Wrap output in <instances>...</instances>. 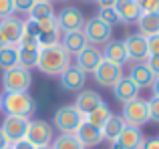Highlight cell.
Segmentation results:
<instances>
[{"label": "cell", "mask_w": 159, "mask_h": 149, "mask_svg": "<svg viewBox=\"0 0 159 149\" xmlns=\"http://www.w3.org/2000/svg\"><path fill=\"white\" fill-rule=\"evenodd\" d=\"M137 30L141 36L149 38V36L159 34V12H143L137 18Z\"/></svg>", "instance_id": "cell-22"}, {"label": "cell", "mask_w": 159, "mask_h": 149, "mask_svg": "<svg viewBox=\"0 0 159 149\" xmlns=\"http://www.w3.org/2000/svg\"><path fill=\"white\" fill-rule=\"evenodd\" d=\"M39 2V0H12V8H14V14H28L32 10V6Z\"/></svg>", "instance_id": "cell-31"}, {"label": "cell", "mask_w": 159, "mask_h": 149, "mask_svg": "<svg viewBox=\"0 0 159 149\" xmlns=\"http://www.w3.org/2000/svg\"><path fill=\"white\" fill-rule=\"evenodd\" d=\"M75 137L79 139V143H81L83 147H97L99 143L103 141L101 129L91 125V123H87V121H83L81 125H79V129L75 131Z\"/></svg>", "instance_id": "cell-17"}, {"label": "cell", "mask_w": 159, "mask_h": 149, "mask_svg": "<svg viewBox=\"0 0 159 149\" xmlns=\"http://www.w3.org/2000/svg\"><path fill=\"white\" fill-rule=\"evenodd\" d=\"M4 149H12V145H6V147H4Z\"/></svg>", "instance_id": "cell-47"}, {"label": "cell", "mask_w": 159, "mask_h": 149, "mask_svg": "<svg viewBox=\"0 0 159 149\" xmlns=\"http://www.w3.org/2000/svg\"><path fill=\"white\" fill-rule=\"evenodd\" d=\"M2 91L4 93H28L32 87V74L24 67H12L2 71Z\"/></svg>", "instance_id": "cell-4"}, {"label": "cell", "mask_w": 159, "mask_h": 149, "mask_svg": "<svg viewBox=\"0 0 159 149\" xmlns=\"http://www.w3.org/2000/svg\"><path fill=\"white\" fill-rule=\"evenodd\" d=\"M121 77H123V67H119V65H115V63H109L105 59L99 63V67L95 69V73H93L95 83L105 87V89H113V87L119 83Z\"/></svg>", "instance_id": "cell-10"}, {"label": "cell", "mask_w": 159, "mask_h": 149, "mask_svg": "<svg viewBox=\"0 0 159 149\" xmlns=\"http://www.w3.org/2000/svg\"><path fill=\"white\" fill-rule=\"evenodd\" d=\"M121 119L125 121V125L131 127H143L145 123H149V111H147V101L141 97L133 99V101L125 103L123 111H121Z\"/></svg>", "instance_id": "cell-7"}, {"label": "cell", "mask_w": 159, "mask_h": 149, "mask_svg": "<svg viewBox=\"0 0 159 149\" xmlns=\"http://www.w3.org/2000/svg\"><path fill=\"white\" fill-rule=\"evenodd\" d=\"M111 115H113V113H111V107H109L107 103L103 101V103H99V105L95 107L91 113H87V115H85V121L101 129V127L105 125V121H107L109 117H111Z\"/></svg>", "instance_id": "cell-25"}, {"label": "cell", "mask_w": 159, "mask_h": 149, "mask_svg": "<svg viewBox=\"0 0 159 149\" xmlns=\"http://www.w3.org/2000/svg\"><path fill=\"white\" fill-rule=\"evenodd\" d=\"M147 51L149 55H159V34L147 38Z\"/></svg>", "instance_id": "cell-36"}, {"label": "cell", "mask_w": 159, "mask_h": 149, "mask_svg": "<svg viewBox=\"0 0 159 149\" xmlns=\"http://www.w3.org/2000/svg\"><path fill=\"white\" fill-rule=\"evenodd\" d=\"M113 95H115V99L121 103V105H125V103H129V101H133V99L139 97V87H137L129 77L123 74V77L119 79V83L113 87Z\"/></svg>", "instance_id": "cell-18"}, {"label": "cell", "mask_w": 159, "mask_h": 149, "mask_svg": "<svg viewBox=\"0 0 159 149\" xmlns=\"http://www.w3.org/2000/svg\"><path fill=\"white\" fill-rule=\"evenodd\" d=\"M58 79H61V87L65 91H70V93H79V91H83L85 85H87V73H83L81 69L75 67V65H70Z\"/></svg>", "instance_id": "cell-15"}, {"label": "cell", "mask_w": 159, "mask_h": 149, "mask_svg": "<svg viewBox=\"0 0 159 149\" xmlns=\"http://www.w3.org/2000/svg\"><path fill=\"white\" fill-rule=\"evenodd\" d=\"M111 149H123V147H121L117 141H113V143H111Z\"/></svg>", "instance_id": "cell-43"}, {"label": "cell", "mask_w": 159, "mask_h": 149, "mask_svg": "<svg viewBox=\"0 0 159 149\" xmlns=\"http://www.w3.org/2000/svg\"><path fill=\"white\" fill-rule=\"evenodd\" d=\"M39 2H51V0H39Z\"/></svg>", "instance_id": "cell-46"}, {"label": "cell", "mask_w": 159, "mask_h": 149, "mask_svg": "<svg viewBox=\"0 0 159 149\" xmlns=\"http://www.w3.org/2000/svg\"><path fill=\"white\" fill-rule=\"evenodd\" d=\"M2 111L12 117L30 119L36 113V101L28 93H2Z\"/></svg>", "instance_id": "cell-2"}, {"label": "cell", "mask_w": 159, "mask_h": 149, "mask_svg": "<svg viewBox=\"0 0 159 149\" xmlns=\"http://www.w3.org/2000/svg\"><path fill=\"white\" fill-rule=\"evenodd\" d=\"M147 111H149V121L159 123V99L157 97L147 99Z\"/></svg>", "instance_id": "cell-32"}, {"label": "cell", "mask_w": 159, "mask_h": 149, "mask_svg": "<svg viewBox=\"0 0 159 149\" xmlns=\"http://www.w3.org/2000/svg\"><path fill=\"white\" fill-rule=\"evenodd\" d=\"M14 14V8H12V0H0V20L8 18V16Z\"/></svg>", "instance_id": "cell-34"}, {"label": "cell", "mask_w": 159, "mask_h": 149, "mask_svg": "<svg viewBox=\"0 0 159 149\" xmlns=\"http://www.w3.org/2000/svg\"><path fill=\"white\" fill-rule=\"evenodd\" d=\"M83 32H85L89 44H93V47H105L109 40H113V26L105 24L101 18H97V16L85 20Z\"/></svg>", "instance_id": "cell-6"}, {"label": "cell", "mask_w": 159, "mask_h": 149, "mask_svg": "<svg viewBox=\"0 0 159 149\" xmlns=\"http://www.w3.org/2000/svg\"><path fill=\"white\" fill-rule=\"evenodd\" d=\"M113 8H115V14L119 18V22L125 24V26L135 24L137 18L143 14L139 4H137V0H115V6Z\"/></svg>", "instance_id": "cell-13"}, {"label": "cell", "mask_w": 159, "mask_h": 149, "mask_svg": "<svg viewBox=\"0 0 159 149\" xmlns=\"http://www.w3.org/2000/svg\"><path fill=\"white\" fill-rule=\"evenodd\" d=\"M0 111H2V95H0Z\"/></svg>", "instance_id": "cell-45"}, {"label": "cell", "mask_w": 159, "mask_h": 149, "mask_svg": "<svg viewBox=\"0 0 159 149\" xmlns=\"http://www.w3.org/2000/svg\"><path fill=\"white\" fill-rule=\"evenodd\" d=\"M51 149H85V147L79 143L75 135H58L57 139H52Z\"/></svg>", "instance_id": "cell-29"}, {"label": "cell", "mask_w": 159, "mask_h": 149, "mask_svg": "<svg viewBox=\"0 0 159 149\" xmlns=\"http://www.w3.org/2000/svg\"><path fill=\"white\" fill-rule=\"evenodd\" d=\"M123 47L127 51V59L129 63H143L149 56L147 51V38L141 36L139 32H133V34H127L123 40Z\"/></svg>", "instance_id": "cell-11"}, {"label": "cell", "mask_w": 159, "mask_h": 149, "mask_svg": "<svg viewBox=\"0 0 159 149\" xmlns=\"http://www.w3.org/2000/svg\"><path fill=\"white\" fill-rule=\"evenodd\" d=\"M61 44L70 52V55H79L83 48L89 47L85 32L83 30H73V32H62L61 34Z\"/></svg>", "instance_id": "cell-21"}, {"label": "cell", "mask_w": 159, "mask_h": 149, "mask_svg": "<svg viewBox=\"0 0 159 149\" xmlns=\"http://www.w3.org/2000/svg\"><path fill=\"white\" fill-rule=\"evenodd\" d=\"M70 56L73 55L61 43L48 44V47H40L39 48V59H36V69L43 74H48V77H61L73 65Z\"/></svg>", "instance_id": "cell-1"}, {"label": "cell", "mask_w": 159, "mask_h": 149, "mask_svg": "<svg viewBox=\"0 0 159 149\" xmlns=\"http://www.w3.org/2000/svg\"><path fill=\"white\" fill-rule=\"evenodd\" d=\"M85 121V115L73 105H61L54 111L52 117V127L61 135H75V131L79 129V125Z\"/></svg>", "instance_id": "cell-3"}, {"label": "cell", "mask_w": 159, "mask_h": 149, "mask_svg": "<svg viewBox=\"0 0 159 149\" xmlns=\"http://www.w3.org/2000/svg\"><path fill=\"white\" fill-rule=\"evenodd\" d=\"M2 47H8V44H6V40H4V36H2V32H0V48H2Z\"/></svg>", "instance_id": "cell-42"}, {"label": "cell", "mask_w": 159, "mask_h": 149, "mask_svg": "<svg viewBox=\"0 0 159 149\" xmlns=\"http://www.w3.org/2000/svg\"><path fill=\"white\" fill-rule=\"evenodd\" d=\"M101 55H103L105 61L115 63V65H119V67H123V65L129 63L127 51H125V47H123V40H109L105 47H103Z\"/></svg>", "instance_id": "cell-19"}, {"label": "cell", "mask_w": 159, "mask_h": 149, "mask_svg": "<svg viewBox=\"0 0 159 149\" xmlns=\"http://www.w3.org/2000/svg\"><path fill=\"white\" fill-rule=\"evenodd\" d=\"M97 18H101L109 26H115V24L119 22V18H117V14H115V8H99Z\"/></svg>", "instance_id": "cell-30"}, {"label": "cell", "mask_w": 159, "mask_h": 149, "mask_svg": "<svg viewBox=\"0 0 159 149\" xmlns=\"http://www.w3.org/2000/svg\"><path fill=\"white\" fill-rule=\"evenodd\" d=\"M127 77L139 87V91L141 89H151L153 81H155V74H153L151 69L145 65V61L143 63H131L129 65V74Z\"/></svg>", "instance_id": "cell-16"}, {"label": "cell", "mask_w": 159, "mask_h": 149, "mask_svg": "<svg viewBox=\"0 0 159 149\" xmlns=\"http://www.w3.org/2000/svg\"><path fill=\"white\" fill-rule=\"evenodd\" d=\"M6 145H8V141H6V139H4V135L0 133V149H4Z\"/></svg>", "instance_id": "cell-41"}, {"label": "cell", "mask_w": 159, "mask_h": 149, "mask_svg": "<svg viewBox=\"0 0 159 149\" xmlns=\"http://www.w3.org/2000/svg\"><path fill=\"white\" fill-rule=\"evenodd\" d=\"M99 103H103V97L97 93V91L83 89V91H79V95H77L75 107H77V109L81 111L83 115H87V113H91V111H93L95 107L99 105Z\"/></svg>", "instance_id": "cell-23"}, {"label": "cell", "mask_w": 159, "mask_h": 149, "mask_svg": "<svg viewBox=\"0 0 159 149\" xmlns=\"http://www.w3.org/2000/svg\"><path fill=\"white\" fill-rule=\"evenodd\" d=\"M125 127V121L121 119V115H111V117L105 121V125L101 127V133H103V139H107L109 143L117 141Z\"/></svg>", "instance_id": "cell-24"}, {"label": "cell", "mask_w": 159, "mask_h": 149, "mask_svg": "<svg viewBox=\"0 0 159 149\" xmlns=\"http://www.w3.org/2000/svg\"><path fill=\"white\" fill-rule=\"evenodd\" d=\"M62 2H66V0H62Z\"/></svg>", "instance_id": "cell-48"}, {"label": "cell", "mask_w": 159, "mask_h": 149, "mask_svg": "<svg viewBox=\"0 0 159 149\" xmlns=\"http://www.w3.org/2000/svg\"><path fill=\"white\" fill-rule=\"evenodd\" d=\"M103 61V55L97 47L89 44L87 48H83L79 55H75V67H79L83 73H95V69L99 67V63Z\"/></svg>", "instance_id": "cell-12"}, {"label": "cell", "mask_w": 159, "mask_h": 149, "mask_svg": "<svg viewBox=\"0 0 159 149\" xmlns=\"http://www.w3.org/2000/svg\"><path fill=\"white\" fill-rule=\"evenodd\" d=\"M145 65L151 69V73L155 74V77H159V55H149L147 59H145Z\"/></svg>", "instance_id": "cell-35"}, {"label": "cell", "mask_w": 159, "mask_h": 149, "mask_svg": "<svg viewBox=\"0 0 159 149\" xmlns=\"http://www.w3.org/2000/svg\"><path fill=\"white\" fill-rule=\"evenodd\" d=\"M12 149H34V147H32L26 139H20V141H16L14 145H12Z\"/></svg>", "instance_id": "cell-38"}, {"label": "cell", "mask_w": 159, "mask_h": 149, "mask_svg": "<svg viewBox=\"0 0 159 149\" xmlns=\"http://www.w3.org/2000/svg\"><path fill=\"white\" fill-rule=\"evenodd\" d=\"M24 139H26L32 147L51 145L52 139H54V127H52V123L44 121V119H28Z\"/></svg>", "instance_id": "cell-5"}, {"label": "cell", "mask_w": 159, "mask_h": 149, "mask_svg": "<svg viewBox=\"0 0 159 149\" xmlns=\"http://www.w3.org/2000/svg\"><path fill=\"white\" fill-rule=\"evenodd\" d=\"M12 67H18V47H2L0 48V69L8 71Z\"/></svg>", "instance_id": "cell-27"}, {"label": "cell", "mask_w": 159, "mask_h": 149, "mask_svg": "<svg viewBox=\"0 0 159 149\" xmlns=\"http://www.w3.org/2000/svg\"><path fill=\"white\" fill-rule=\"evenodd\" d=\"M54 14H57V12H54V8H52L51 2H36L26 16L30 20L40 22V20H47V18H54Z\"/></svg>", "instance_id": "cell-28"}, {"label": "cell", "mask_w": 159, "mask_h": 149, "mask_svg": "<svg viewBox=\"0 0 159 149\" xmlns=\"http://www.w3.org/2000/svg\"><path fill=\"white\" fill-rule=\"evenodd\" d=\"M151 93H153V97H157V99H159V77H155V81H153V85H151Z\"/></svg>", "instance_id": "cell-40"}, {"label": "cell", "mask_w": 159, "mask_h": 149, "mask_svg": "<svg viewBox=\"0 0 159 149\" xmlns=\"http://www.w3.org/2000/svg\"><path fill=\"white\" fill-rule=\"evenodd\" d=\"M26 125H28V119L4 115L2 123H0V133L4 135V139L8 141V145H14L16 141L24 139V135H26Z\"/></svg>", "instance_id": "cell-9"}, {"label": "cell", "mask_w": 159, "mask_h": 149, "mask_svg": "<svg viewBox=\"0 0 159 149\" xmlns=\"http://www.w3.org/2000/svg\"><path fill=\"white\" fill-rule=\"evenodd\" d=\"M54 18H57V24H58V30L62 32H73V30H83V26H85V14H83V10H79L77 6H66L62 8L61 12H57L54 14Z\"/></svg>", "instance_id": "cell-8"}, {"label": "cell", "mask_w": 159, "mask_h": 149, "mask_svg": "<svg viewBox=\"0 0 159 149\" xmlns=\"http://www.w3.org/2000/svg\"><path fill=\"white\" fill-rule=\"evenodd\" d=\"M34 149H51V145H40V147H34Z\"/></svg>", "instance_id": "cell-44"}, {"label": "cell", "mask_w": 159, "mask_h": 149, "mask_svg": "<svg viewBox=\"0 0 159 149\" xmlns=\"http://www.w3.org/2000/svg\"><path fill=\"white\" fill-rule=\"evenodd\" d=\"M0 32H2L6 44L16 47V44L20 43V38H22V32H24L22 20H20L16 14H12V16H8V18L0 20Z\"/></svg>", "instance_id": "cell-14"}, {"label": "cell", "mask_w": 159, "mask_h": 149, "mask_svg": "<svg viewBox=\"0 0 159 149\" xmlns=\"http://www.w3.org/2000/svg\"><path fill=\"white\" fill-rule=\"evenodd\" d=\"M141 149H159V137H151V139H145L143 147Z\"/></svg>", "instance_id": "cell-37"}, {"label": "cell", "mask_w": 159, "mask_h": 149, "mask_svg": "<svg viewBox=\"0 0 159 149\" xmlns=\"http://www.w3.org/2000/svg\"><path fill=\"white\" fill-rule=\"evenodd\" d=\"M99 8H113L115 6V0H97Z\"/></svg>", "instance_id": "cell-39"}, {"label": "cell", "mask_w": 159, "mask_h": 149, "mask_svg": "<svg viewBox=\"0 0 159 149\" xmlns=\"http://www.w3.org/2000/svg\"><path fill=\"white\" fill-rule=\"evenodd\" d=\"M117 143L123 149H141L143 143H145V137H143L139 127L125 125L123 131H121V135H119V139H117Z\"/></svg>", "instance_id": "cell-20"}, {"label": "cell", "mask_w": 159, "mask_h": 149, "mask_svg": "<svg viewBox=\"0 0 159 149\" xmlns=\"http://www.w3.org/2000/svg\"><path fill=\"white\" fill-rule=\"evenodd\" d=\"M36 59H39V47H20L18 44V67L30 71L32 67H36Z\"/></svg>", "instance_id": "cell-26"}, {"label": "cell", "mask_w": 159, "mask_h": 149, "mask_svg": "<svg viewBox=\"0 0 159 149\" xmlns=\"http://www.w3.org/2000/svg\"><path fill=\"white\" fill-rule=\"evenodd\" d=\"M141 12H159V0H137Z\"/></svg>", "instance_id": "cell-33"}]
</instances>
